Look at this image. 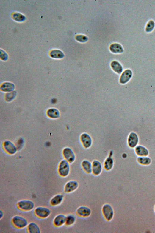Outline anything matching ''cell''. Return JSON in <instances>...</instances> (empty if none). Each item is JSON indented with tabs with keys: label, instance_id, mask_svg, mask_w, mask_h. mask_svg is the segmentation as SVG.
<instances>
[{
	"label": "cell",
	"instance_id": "cell-1",
	"mask_svg": "<svg viewBox=\"0 0 155 233\" xmlns=\"http://www.w3.org/2000/svg\"><path fill=\"white\" fill-rule=\"evenodd\" d=\"M101 212L103 217L107 222L111 221L114 217L115 213L113 208L109 204H105L102 206Z\"/></svg>",
	"mask_w": 155,
	"mask_h": 233
},
{
	"label": "cell",
	"instance_id": "cell-2",
	"mask_svg": "<svg viewBox=\"0 0 155 233\" xmlns=\"http://www.w3.org/2000/svg\"><path fill=\"white\" fill-rule=\"evenodd\" d=\"M71 171L70 163L65 159L62 160L58 167V172L62 177H66L69 175Z\"/></svg>",
	"mask_w": 155,
	"mask_h": 233
},
{
	"label": "cell",
	"instance_id": "cell-3",
	"mask_svg": "<svg viewBox=\"0 0 155 233\" xmlns=\"http://www.w3.org/2000/svg\"><path fill=\"white\" fill-rule=\"evenodd\" d=\"M12 222L15 227L19 229L27 227L29 224L26 218L19 215L14 216L12 219Z\"/></svg>",
	"mask_w": 155,
	"mask_h": 233
},
{
	"label": "cell",
	"instance_id": "cell-4",
	"mask_svg": "<svg viewBox=\"0 0 155 233\" xmlns=\"http://www.w3.org/2000/svg\"><path fill=\"white\" fill-rule=\"evenodd\" d=\"M34 212L37 217L40 219H45L49 217L51 211L48 207L40 206L36 208L34 210Z\"/></svg>",
	"mask_w": 155,
	"mask_h": 233
},
{
	"label": "cell",
	"instance_id": "cell-5",
	"mask_svg": "<svg viewBox=\"0 0 155 233\" xmlns=\"http://www.w3.org/2000/svg\"><path fill=\"white\" fill-rule=\"evenodd\" d=\"M35 204L32 201L27 200H21L17 203V206L18 208L25 212L32 210L35 207Z\"/></svg>",
	"mask_w": 155,
	"mask_h": 233
},
{
	"label": "cell",
	"instance_id": "cell-6",
	"mask_svg": "<svg viewBox=\"0 0 155 233\" xmlns=\"http://www.w3.org/2000/svg\"><path fill=\"white\" fill-rule=\"evenodd\" d=\"M92 210L89 207L82 206L79 207L76 209V213L79 217L86 218L90 217L92 214Z\"/></svg>",
	"mask_w": 155,
	"mask_h": 233
},
{
	"label": "cell",
	"instance_id": "cell-7",
	"mask_svg": "<svg viewBox=\"0 0 155 233\" xmlns=\"http://www.w3.org/2000/svg\"><path fill=\"white\" fill-rule=\"evenodd\" d=\"M80 139L82 146L85 149H88L92 146L93 139L89 134L87 133H82L80 136Z\"/></svg>",
	"mask_w": 155,
	"mask_h": 233
},
{
	"label": "cell",
	"instance_id": "cell-8",
	"mask_svg": "<svg viewBox=\"0 0 155 233\" xmlns=\"http://www.w3.org/2000/svg\"><path fill=\"white\" fill-rule=\"evenodd\" d=\"M63 154L65 159L70 164H72L75 162L76 160V156L71 148L70 147L65 148L63 151Z\"/></svg>",
	"mask_w": 155,
	"mask_h": 233
},
{
	"label": "cell",
	"instance_id": "cell-9",
	"mask_svg": "<svg viewBox=\"0 0 155 233\" xmlns=\"http://www.w3.org/2000/svg\"><path fill=\"white\" fill-rule=\"evenodd\" d=\"M79 184L78 182L75 180H71L65 184L64 191L66 193H71L76 191L79 188Z\"/></svg>",
	"mask_w": 155,
	"mask_h": 233
},
{
	"label": "cell",
	"instance_id": "cell-10",
	"mask_svg": "<svg viewBox=\"0 0 155 233\" xmlns=\"http://www.w3.org/2000/svg\"><path fill=\"white\" fill-rule=\"evenodd\" d=\"M92 173L95 176L99 175L102 173L103 166L101 163L98 160H94L92 163Z\"/></svg>",
	"mask_w": 155,
	"mask_h": 233
},
{
	"label": "cell",
	"instance_id": "cell-11",
	"mask_svg": "<svg viewBox=\"0 0 155 233\" xmlns=\"http://www.w3.org/2000/svg\"><path fill=\"white\" fill-rule=\"evenodd\" d=\"M139 138L137 134L133 132L131 133L128 139L129 146L131 148H134L137 146Z\"/></svg>",
	"mask_w": 155,
	"mask_h": 233
},
{
	"label": "cell",
	"instance_id": "cell-12",
	"mask_svg": "<svg viewBox=\"0 0 155 233\" xmlns=\"http://www.w3.org/2000/svg\"><path fill=\"white\" fill-rule=\"evenodd\" d=\"M112 155V153H110V155L105 160L103 164V168L107 171H111L114 167V162Z\"/></svg>",
	"mask_w": 155,
	"mask_h": 233
},
{
	"label": "cell",
	"instance_id": "cell-13",
	"mask_svg": "<svg viewBox=\"0 0 155 233\" xmlns=\"http://www.w3.org/2000/svg\"><path fill=\"white\" fill-rule=\"evenodd\" d=\"M64 196L62 194H57L51 199L50 203L51 206H57L60 205L63 202Z\"/></svg>",
	"mask_w": 155,
	"mask_h": 233
},
{
	"label": "cell",
	"instance_id": "cell-14",
	"mask_svg": "<svg viewBox=\"0 0 155 233\" xmlns=\"http://www.w3.org/2000/svg\"><path fill=\"white\" fill-rule=\"evenodd\" d=\"M66 216L60 214L57 215L54 218L53 223L55 226L60 227L65 224Z\"/></svg>",
	"mask_w": 155,
	"mask_h": 233
},
{
	"label": "cell",
	"instance_id": "cell-15",
	"mask_svg": "<svg viewBox=\"0 0 155 233\" xmlns=\"http://www.w3.org/2000/svg\"><path fill=\"white\" fill-rule=\"evenodd\" d=\"M4 146L5 150L9 154L13 155L16 153L17 148L12 143L6 141L4 143Z\"/></svg>",
	"mask_w": 155,
	"mask_h": 233
},
{
	"label": "cell",
	"instance_id": "cell-16",
	"mask_svg": "<svg viewBox=\"0 0 155 233\" xmlns=\"http://www.w3.org/2000/svg\"><path fill=\"white\" fill-rule=\"evenodd\" d=\"M81 165L83 170L85 173L88 174L92 173V163L90 161L84 160L82 161Z\"/></svg>",
	"mask_w": 155,
	"mask_h": 233
},
{
	"label": "cell",
	"instance_id": "cell-17",
	"mask_svg": "<svg viewBox=\"0 0 155 233\" xmlns=\"http://www.w3.org/2000/svg\"><path fill=\"white\" fill-rule=\"evenodd\" d=\"M28 232L30 233H40L41 232L40 228L36 223L32 222L29 223L27 226Z\"/></svg>",
	"mask_w": 155,
	"mask_h": 233
},
{
	"label": "cell",
	"instance_id": "cell-18",
	"mask_svg": "<svg viewBox=\"0 0 155 233\" xmlns=\"http://www.w3.org/2000/svg\"><path fill=\"white\" fill-rule=\"evenodd\" d=\"M132 76V71L128 69L124 71L120 78V82L122 84L127 83L131 78Z\"/></svg>",
	"mask_w": 155,
	"mask_h": 233
},
{
	"label": "cell",
	"instance_id": "cell-19",
	"mask_svg": "<svg viewBox=\"0 0 155 233\" xmlns=\"http://www.w3.org/2000/svg\"><path fill=\"white\" fill-rule=\"evenodd\" d=\"M135 150L136 154L139 156H147L149 154L148 150L145 147L141 146H136Z\"/></svg>",
	"mask_w": 155,
	"mask_h": 233
},
{
	"label": "cell",
	"instance_id": "cell-20",
	"mask_svg": "<svg viewBox=\"0 0 155 233\" xmlns=\"http://www.w3.org/2000/svg\"><path fill=\"white\" fill-rule=\"evenodd\" d=\"M76 218L74 215L70 214L66 216L65 225L67 226L73 225L76 223Z\"/></svg>",
	"mask_w": 155,
	"mask_h": 233
},
{
	"label": "cell",
	"instance_id": "cell-21",
	"mask_svg": "<svg viewBox=\"0 0 155 233\" xmlns=\"http://www.w3.org/2000/svg\"><path fill=\"white\" fill-rule=\"evenodd\" d=\"M110 50L112 52L115 53H121L124 51L123 47L118 44H113L110 47Z\"/></svg>",
	"mask_w": 155,
	"mask_h": 233
},
{
	"label": "cell",
	"instance_id": "cell-22",
	"mask_svg": "<svg viewBox=\"0 0 155 233\" xmlns=\"http://www.w3.org/2000/svg\"><path fill=\"white\" fill-rule=\"evenodd\" d=\"M113 70L118 74H121L123 71V67L118 62L116 61L112 62L111 64Z\"/></svg>",
	"mask_w": 155,
	"mask_h": 233
},
{
	"label": "cell",
	"instance_id": "cell-23",
	"mask_svg": "<svg viewBox=\"0 0 155 233\" xmlns=\"http://www.w3.org/2000/svg\"><path fill=\"white\" fill-rule=\"evenodd\" d=\"M48 116L52 118H57L60 116L59 111L57 109H49L47 113Z\"/></svg>",
	"mask_w": 155,
	"mask_h": 233
},
{
	"label": "cell",
	"instance_id": "cell-24",
	"mask_svg": "<svg viewBox=\"0 0 155 233\" xmlns=\"http://www.w3.org/2000/svg\"><path fill=\"white\" fill-rule=\"evenodd\" d=\"M50 55L51 57L57 59L62 58L64 56L63 53L58 50L51 51L50 52Z\"/></svg>",
	"mask_w": 155,
	"mask_h": 233
},
{
	"label": "cell",
	"instance_id": "cell-25",
	"mask_svg": "<svg viewBox=\"0 0 155 233\" xmlns=\"http://www.w3.org/2000/svg\"><path fill=\"white\" fill-rule=\"evenodd\" d=\"M137 161L139 163L143 165H148L151 162V159L146 156L140 157L137 158Z\"/></svg>",
	"mask_w": 155,
	"mask_h": 233
},
{
	"label": "cell",
	"instance_id": "cell-26",
	"mask_svg": "<svg viewBox=\"0 0 155 233\" xmlns=\"http://www.w3.org/2000/svg\"><path fill=\"white\" fill-rule=\"evenodd\" d=\"M14 87V85L10 83H6L2 85L1 89L4 92H9L12 91Z\"/></svg>",
	"mask_w": 155,
	"mask_h": 233
},
{
	"label": "cell",
	"instance_id": "cell-27",
	"mask_svg": "<svg viewBox=\"0 0 155 233\" xmlns=\"http://www.w3.org/2000/svg\"><path fill=\"white\" fill-rule=\"evenodd\" d=\"M155 26L154 21L152 20L150 21L147 24L145 27V31L148 33L151 32L153 30Z\"/></svg>",
	"mask_w": 155,
	"mask_h": 233
},
{
	"label": "cell",
	"instance_id": "cell-28",
	"mask_svg": "<svg viewBox=\"0 0 155 233\" xmlns=\"http://www.w3.org/2000/svg\"><path fill=\"white\" fill-rule=\"evenodd\" d=\"M13 19L18 21H21L24 20L25 17L19 13H16L14 14L13 16Z\"/></svg>",
	"mask_w": 155,
	"mask_h": 233
},
{
	"label": "cell",
	"instance_id": "cell-29",
	"mask_svg": "<svg viewBox=\"0 0 155 233\" xmlns=\"http://www.w3.org/2000/svg\"><path fill=\"white\" fill-rule=\"evenodd\" d=\"M76 39L81 42H85L88 40V38L85 36L82 35H79L76 37Z\"/></svg>",
	"mask_w": 155,
	"mask_h": 233
},
{
	"label": "cell",
	"instance_id": "cell-30",
	"mask_svg": "<svg viewBox=\"0 0 155 233\" xmlns=\"http://www.w3.org/2000/svg\"><path fill=\"white\" fill-rule=\"evenodd\" d=\"M14 92H13L12 93H11L7 95V100H10L11 99H12V98L15 96L14 95H15Z\"/></svg>",
	"mask_w": 155,
	"mask_h": 233
},
{
	"label": "cell",
	"instance_id": "cell-31",
	"mask_svg": "<svg viewBox=\"0 0 155 233\" xmlns=\"http://www.w3.org/2000/svg\"><path fill=\"white\" fill-rule=\"evenodd\" d=\"M4 216V213L2 210H1L0 211V219H1Z\"/></svg>",
	"mask_w": 155,
	"mask_h": 233
},
{
	"label": "cell",
	"instance_id": "cell-32",
	"mask_svg": "<svg viewBox=\"0 0 155 233\" xmlns=\"http://www.w3.org/2000/svg\"></svg>",
	"mask_w": 155,
	"mask_h": 233
}]
</instances>
